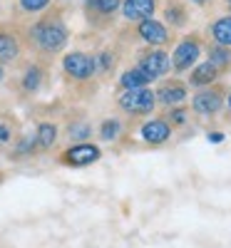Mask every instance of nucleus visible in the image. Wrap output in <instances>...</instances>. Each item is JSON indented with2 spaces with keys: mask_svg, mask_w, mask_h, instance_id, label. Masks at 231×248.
<instances>
[{
  "mask_svg": "<svg viewBox=\"0 0 231 248\" xmlns=\"http://www.w3.org/2000/svg\"><path fill=\"white\" fill-rule=\"evenodd\" d=\"M25 90H37V85H40V70L37 67H33V70H28V75H25Z\"/></svg>",
  "mask_w": 231,
  "mask_h": 248,
  "instance_id": "obj_18",
  "label": "nucleus"
},
{
  "mask_svg": "<svg viewBox=\"0 0 231 248\" xmlns=\"http://www.w3.org/2000/svg\"><path fill=\"white\" fill-rule=\"evenodd\" d=\"M229 5H231V0H229Z\"/></svg>",
  "mask_w": 231,
  "mask_h": 248,
  "instance_id": "obj_28",
  "label": "nucleus"
},
{
  "mask_svg": "<svg viewBox=\"0 0 231 248\" xmlns=\"http://www.w3.org/2000/svg\"><path fill=\"white\" fill-rule=\"evenodd\" d=\"M212 35H214V40H216L219 45L231 47V17H221L219 23L214 25Z\"/></svg>",
  "mask_w": 231,
  "mask_h": 248,
  "instance_id": "obj_11",
  "label": "nucleus"
},
{
  "mask_svg": "<svg viewBox=\"0 0 231 248\" xmlns=\"http://www.w3.org/2000/svg\"><path fill=\"white\" fill-rule=\"evenodd\" d=\"M184 114H186L184 109H177V112H174V122H184Z\"/></svg>",
  "mask_w": 231,
  "mask_h": 248,
  "instance_id": "obj_24",
  "label": "nucleus"
},
{
  "mask_svg": "<svg viewBox=\"0 0 231 248\" xmlns=\"http://www.w3.org/2000/svg\"><path fill=\"white\" fill-rule=\"evenodd\" d=\"M99 159V149L92 147V144H77L65 154V161L72 164V167H87V164Z\"/></svg>",
  "mask_w": 231,
  "mask_h": 248,
  "instance_id": "obj_5",
  "label": "nucleus"
},
{
  "mask_svg": "<svg viewBox=\"0 0 231 248\" xmlns=\"http://www.w3.org/2000/svg\"><path fill=\"white\" fill-rule=\"evenodd\" d=\"M90 5L99 13H112L119 5V0H90Z\"/></svg>",
  "mask_w": 231,
  "mask_h": 248,
  "instance_id": "obj_17",
  "label": "nucleus"
},
{
  "mask_svg": "<svg viewBox=\"0 0 231 248\" xmlns=\"http://www.w3.org/2000/svg\"><path fill=\"white\" fill-rule=\"evenodd\" d=\"M184 97H186V90L182 85H166L159 92V99L164 102V105H177V102H182Z\"/></svg>",
  "mask_w": 231,
  "mask_h": 248,
  "instance_id": "obj_12",
  "label": "nucleus"
},
{
  "mask_svg": "<svg viewBox=\"0 0 231 248\" xmlns=\"http://www.w3.org/2000/svg\"><path fill=\"white\" fill-rule=\"evenodd\" d=\"M216 77V67L212 65V62H206V65H199L192 75V82L194 85H206V82H212Z\"/></svg>",
  "mask_w": 231,
  "mask_h": 248,
  "instance_id": "obj_13",
  "label": "nucleus"
},
{
  "mask_svg": "<svg viewBox=\"0 0 231 248\" xmlns=\"http://www.w3.org/2000/svg\"><path fill=\"white\" fill-rule=\"evenodd\" d=\"M8 137H10V132L5 127H0V141H8Z\"/></svg>",
  "mask_w": 231,
  "mask_h": 248,
  "instance_id": "obj_23",
  "label": "nucleus"
},
{
  "mask_svg": "<svg viewBox=\"0 0 231 248\" xmlns=\"http://www.w3.org/2000/svg\"><path fill=\"white\" fill-rule=\"evenodd\" d=\"M194 3H204V0H194Z\"/></svg>",
  "mask_w": 231,
  "mask_h": 248,
  "instance_id": "obj_27",
  "label": "nucleus"
},
{
  "mask_svg": "<svg viewBox=\"0 0 231 248\" xmlns=\"http://www.w3.org/2000/svg\"><path fill=\"white\" fill-rule=\"evenodd\" d=\"M117 132H119V122H104L102 124V139H115L117 137Z\"/></svg>",
  "mask_w": 231,
  "mask_h": 248,
  "instance_id": "obj_19",
  "label": "nucleus"
},
{
  "mask_svg": "<svg viewBox=\"0 0 231 248\" xmlns=\"http://www.w3.org/2000/svg\"><path fill=\"white\" fill-rule=\"evenodd\" d=\"M0 79H3V70H0Z\"/></svg>",
  "mask_w": 231,
  "mask_h": 248,
  "instance_id": "obj_26",
  "label": "nucleus"
},
{
  "mask_svg": "<svg viewBox=\"0 0 231 248\" xmlns=\"http://www.w3.org/2000/svg\"><path fill=\"white\" fill-rule=\"evenodd\" d=\"M119 105L122 109H127V112H152L154 107V92H149L147 87H134V90H127L122 97H119Z\"/></svg>",
  "mask_w": 231,
  "mask_h": 248,
  "instance_id": "obj_2",
  "label": "nucleus"
},
{
  "mask_svg": "<svg viewBox=\"0 0 231 248\" xmlns=\"http://www.w3.org/2000/svg\"><path fill=\"white\" fill-rule=\"evenodd\" d=\"M55 137H57V129L52 127V124H40V129H37V141H40V147H52Z\"/></svg>",
  "mask_w": 231,
  "mask_h": 248,
  "instance_id": "obj_15",
  "label": "nucleus"
},
{
  "mask_svg": "<svg viewBox=\"0 0 231 248\" xmlns=\"http://www.w3.org/2000/svg\"><path fill=\"white\" fill-rule=\"evenodd\" d=\"M147 85V77L142 70H130L122 75V87L124 90H134V87H144Z\"/></svg>",
  "mask_w": 231,
  "mask_h": 248,
  "instance_id": "obj_14",
  "label": "nucleus"
},
{
  "mask_svg": "<svg viewBox=\"0 0 231 248\" xmlns=\"http://www.w3.org/2000/svg\"><path fill=\"white\" fill-rule=\"evenodd\" d=\"M48 3H50V0H20V5H23L25 10H33V13L35 10H43Z\"/></svg>",
  "mask_w": 231,
  "mask_h": 248,
  "instance_id": "obj_20",
  "label": "nucleus"
},
{
  "mask_svg": "<svg viewBox=\"0 0 231 248\" xmlns=\"http://www.w3.org/2000/svg\"><path fill=\"white\" fill-rule=\"evenodd\" d=\"M197 57H199V45L197 43H192V40H186V43H182L177 50H174V55H172V60H174V67L177 70H189L197 62Z\"/></svg>",
  "mask_w": 231,
  "mask_h": 248,
  "instance_id": "obj_6",
  "label": "nucleus"
},
{
  "mask_svg": "<svg viewBox=\"0 0 231 248\" xmlns=\"http://www.w3.org/2000/svg\"><path fill=\"white\" fill-rule=\"evenodd\" d=\"M87 132H90L87 127H75V129H72V137H75V139H85Z\"/></svg>",
  "mask_w": 231,
  "mask_h": 248,
  "instance_id": "obj_22",
  "label": "nucleus"
},
{
  "mask_svg": "<svg viewBox=\"0 0 231 248\" xmlns=\"http://www.w3.org/2000/svg\"><path fill=\"white\" fill-rule=\"evenodd\" d=\"M229 107H231V94H229Z\"/></svg>",
  "mask_w": 231,
  "mask_h": 248,
  "instance_id": "obj_25",
  "label": "nucleus"
},
{
  "mask_svg": "<svg viewBox=\"0 0 231 248\" xmlns=\"http://www.w3.org/2000/svg\"><path fill=\"white\" fill-rule=\"evenodd\" d=\"M17 55V45L10 35H0V57L3 60H13Z\"/></svg>",
  "mask_w": 231,
  "mask_h": 248,
  "instance_id": "obj_16",
  "label": "nucleus"
},
{
  "mask_svg": "<svg viewBox=\"0 0 231 248\" xmlns=\"http://www.w3.org/2000/svg\"><path fill=\"white\" fill-rule=\"evenodd\" d=\"M229 62V52L226 50H214L212 52V65L214 67H221V65H226Z\"/></svg>",
  "mask_w": 231,
  "mask_h": 248,
  "instance_id": "obj_21",
  "label": "nucleus"
},
{
  "mask_svg": "<svg viewBox=\"0 0 231 248\" xmlns=\"http://www.w3.org/2000/svg\"><path fill=\"white\" fill-rule=\"evenodd\" d=\"M33 35L37 40V45L43 50H50V52L60 50L62 45L67 43V30L62 28L60 23H43V25H37L33 30Z\"/></svg>",
  "mask_w": 231,
  "mask_h": 248,
  "instance_id": "obj_1",
  "label": "nucleus"
},
{
  "mask_svg": "<svg viewBox=\"0 0 231 248\" xmlns=\"http://www.w3.org/2000/svg\"><path fill=\"white\" fill-rule=\"evenodd\" d=\"M139 70L144 72L147 82L157 79V77H162L166 70H169V57H166V52H149L139 62Z\"/></svg>",
  "mask_w": 231,
  "mask_h": 248,
  "instance_id": "obj_4",
  "label": "nucleus"
},
{
  "mask_svg": "<svg viewBox=\"0 0 231 248\" xmlns=\"http://www.w3.org/2000/svg\"><path fill=\"white\" fill-rule=\"evenodd\" d=\"M62 65H65L67 75H72V77H77V79H87V77L95 72V60L87 57V55H82V52L67 55Z\"/></svg>",
  "mask_w": 231,
  "mask_h": 248,
  "instance_id": "obj_3",
  "label": "nucleus"
},
{
  "mask_svg": "<svg viewBox=\"0 0 231 248\" xmlns=\"http://www.w3.org/2000/svg\"><path fill=\"white\" fill-rule=\"evenodd\" d=\"M139 35L147 40L149 45H162L166 43V28L162 23H157V20H142V25H139Z\"/></svg>",
  "mask_w": 231,
  "mask_h": 248,
  "instance_id": "obj_8",
  "label": "nucleus"
},
{
  "mask_svg": "<svg viewBox=\"0 0 231 248\" xmlns=\"http://www.w3.org/2000/svg\"><path fill=\"white\" fill-rule=\"evenodd\" d=\"M221 107V97L216 92H201L194 97V109L199 114H214Z\"/></svg>",
  "mask_w": 231,
  "mask_h": 248,
  "instance_id": "obj_10",
  "label": "nucleus"
},
{
  "mask_svg": "<svg viewBox=\"0 0 231 248\" xmlns=\"http://www.w3.org/2000/svg\"><path fill=\"white\" fill-rule=\"evenodd\" d=\"M122 10L127 20H147L154 13V0H124Z\"/></svg>",
  "mask_w": 231,
  "mask_h": 248,
  "instance_id": "obj_7",
  "label": "nucleus"
},
{
  "mask_svg": "<svg viewBox=\"0 0 231 248\" xmlns=\"http://www.w3.org/2000/svg\"><path fill=\"white\" fill-rule=\"evenodd\" d=\"M169 124L166 122H159V119H154V122H149V124H144L142 127V137L149 141V144H162V141H166L169 139Z\"/></svg>",
  "mask_w": 231,
  "mask_h": 248,
  "instance_id": "obj_9",
  "label": "nucleus"
}]
</instances>
